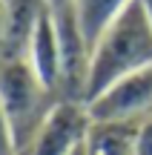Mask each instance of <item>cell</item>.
<instances>
[{"mask_svg": "<svg viewBox=\"0 0 152 155\" xmlns=\"http://www.w3.org/2000/svg\"><path fill=\"white\" fill-rule=\"evenodd\" d=\"M138 3L144 6V12H147V17H149V23H152V0H138Z\"/></svg>", "mask_w": 152, "mask_h": 155, "instance_id": "cell-11", "label": "cell"}, {"mask_svg": "<svg viewBox=\"0 0 152 155\" xmlns=\"http://www.w3.org/2000/svg\"><path fill=\"white\" fill-rule=\"evenodd\" d=\"M75 155H83V147H80V150H78V152H75Z\"/></svg>", "mask_w": 152, "mask_h": 155, "instance_id": "cell-12", "label": "cell"}, {"mask_svg": "<svg viewBox=\"0 0 152 155\" xmlns=\"http://www.w3.org/2000/svg\"><path fill=\"white\" fill-rule=\"evenodd\" d=\"M86 112L92 121L147 127L152 121V66L121 78L118 83L86 101Z\"/></svg>", "mask_w": 152, "mask_h": 155, "instance_id": "cell-3", "label": "cell"}, {"mask_svg": "<svg viewBox=\"0 0 152 155\" xmlns=\"http://www.w3.org/2000/svg\"><path fill=\"white\" fill-rule=\"evenodd\" d=\"M92 118L80 101H57L29 144V155H75L83 147Z\"/></svg>", "mask_w": 152, "mask_h": 155, "instance_id": "cell-4", "label": "cell"}, {"mask_svg": "<svg viewBox=\"0 0 152 155\" xmlns=\"http://www.w3.org/2000/svg\"><path fill=\"white\" fill-rule=\"evenodd\" d=\"M141 129L138 124L92 121L83 138V155H135Z\"/></svg>", "mask_w": 152, "mask_h": 155, "instance_id": "cell-6", "label": "cell"}, {"mask_svg": "<svg viewBox=\"0 0 152 155\" xmlns=\"http://www.w3.org/2000/svg\"><path fill=\"white\" fill-rule=\"evenodd\" d=\"M6 55V0H0V63Z\"/></svg>", "mask_w": 152, "mask_h": 155, "instance_id": "cell-9", "label": "cell"}, {"mask_svg": "<svg viewBox=\"0 0 152 155\" xmlns=\"http://www.w3.org/2000/svg\"><path fill=\"white\" fill-rule=\"evenodd\" d=\"M69 3H72V0H46L49 9H60V6H69Z\"/></svg>", "mask_w": 152, "mask_h": 155, "instance_id": "cell-10", "label": "cell"}, {"mask_svg": "<svg viewBox=\"0 0 152 155\" xmlns=\"http://www.w3.org/2000/svg\"><path fill=\"white\" fill-rule=\"evenodd\" d=\"M152 66V23L138 0H132L118 20L98 38L89 52V78H86L83 104L118 83L121 78Z\"/></svg>", "mask_w": 152, "mask_h": 155, "instance_id": "cell-1", "label": "cell"}, {"mask_svg": "<svg viewBox=\"0 0 152 155\" xmlns=\"http://www.w3.org/2000/svg\"><path fill=\"white\" fill-rule=\"evenodd\" d=\"M0 155H17V144H15V135H11V124L6 118L3 101H0Z\"/></svg>", "mask_w": 152, "mask_h": 155, "instance_id": "cell-8", "label": "cell"}, {"mask_svg": "<svg viewBox=\"0 0 152 155\" xmlns=\"http://www.w3.org/2000/svg\"><path fill=\"white\" fill-rule=\"evenodd\" d=\"M26 63L32 66V72L37 75V81L43 83L49 92L60 89V38H57L55 15L43 3L37 20H34L32 38L26 46Z\"/></svg>", "mask_w": 152, "mask_h": 155, "instance_id": "cell-5", "label": "cell"}, {"mask_svg": "<svg viewBox=\"0 0 152 155\" xmlns=\"http://www.w3.org/2000/svg\"><path fill=\"white\" fill-rule=\"evenodd\" d=\"M49 95L52 92L37 81L26 58L0 63V101H3L6 118L11 124L17 152L29 150V144L37 135L40 124L46 121L49 109L57 104V101H49Z\"/></svg>", "mask_w": 152, "mask_h": 155, "instance_id": "cell-2", "label": "cell"}, {"mask_svg": "<svg viewBox=\"0 0 152 155\" xmlns=\"http://www.w3.org/2000/svg\"><path fill=\"white\" fill-rule=\"evenodd\" d=\"M129 3L132 0H72L75 20H78V29L83 35L86 46H89V52L98 43V38L118 20V15Z\"/></svg>", "mask_w": 152, "mask_h": 155, "instance_id": "cell-7", "label": "cell"}]
</instances>
